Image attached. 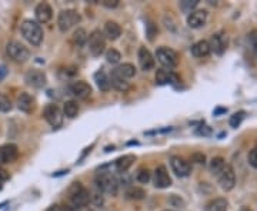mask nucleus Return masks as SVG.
Wrapping results in <instances>:
<instances>
[{"instance_id": "f257e3e1", "label": "nucleus", "mask_w": 257, "mask_h": 211, "mask_svg": "<svg viewBox=\"0 0 257 211\" xmlns=\"http://www.w3.org/2000/svg\"><path fill=\"white\" fill-rule=\"evenodd\" d=\"M96 186L102 193L115 195L117 193L119 180L112 174V171H107V165H103L96 176Z\"/></svg>"}, {"instance_id": "f03ea898", "label": "nucleus", "mask_w": 257, "mask_h": 211, "mask_svg": "<svg viewBox=\"0 0 257 211\" xmlns=\"http://www.w3.org/2000/svg\"><path fill=\"white\" fill-rule=\"evenodd\" d=\"M20 33L32 46H39L43 40V30L34 20H24L20 26Z\"/></svg>"}, {"instance_id": "7ed1b4c3", "label": "nucleus", "mask_w": 257, "mask_h": 211, "mask_svg": "<svg viewBox=\"0 0 257 211\" xmlns=\"http://www.w3.org/2000/svg\"><path fill=\"white\" fill-rule=\"evenodd\" d=\"M69 201L73 209H83L90 201V194L82 183H73L69 188Z\"/></svg>"}, {"instance_id": "20e7f679", "label": "nucleus", "mask_w": 257, "mask_h": 211, "mask_svg": "<svg viewBox=\"0 0 257 211\" xmlns=\"http://www.w3.org/2000/svg\"><path fill=\"white\" fill-rule=\"evenodd\" d=\"M80 22V15L77 13V10L74 9H66L62 10L57 17V26L60 29V32L66 33L71 27H74L77 23Z\"/></svg>"}, {"instance_id": "39448f33", "label": "nucleus", "mask_w": 257, "mask_h": 211, "mask_svg": "<svg viewBox=\"0 0 257 211\" xmlns=\"http://www.w3.org/2000/svg\"><path fill=\"white\" fill-rule=\"evenodd\" d=\"M6 51H7L9 57H10L12 60L17 62V63H24V62H27V59L30 57V51H29V49H27L26 46H23V45H22L20 42H17V40L9 42L7 46H6Z\"/></svg>"}, {"instance_id": "423d86ee", "label": "nucleus", "mask_w": 257, "mask_h": 211, "mask_svg": "<svg viewBox=\"0 0 257 211\" xmlns=\"http://www.w3.org/2000/svg\"><path fill=\"white\" fill-rule=\"evenodd\" d=\"M87 45H89V50L93 56H100L104 47H106V37L100 30H93L87 36Z\"/></svg>"}, {"instance_id": "0eeeda50", "label": "nucleus", "mask_w": 257, "mask_h": 211, "mask_svg": "<svg viewBox=\"0 0 257 211\" xmlns=\"http://www.w3.org/2000/svg\"><path fill=\"white\" fill-rule=\"evenodd\" d=\"M43 116L51 127L59 129L63 124V113L56 104H47L43 110Z\"/></svg>"}, {"instance_id": "6e6552de", "label": "nucleus", "mask_w": 257, "mask_h": 211, "mask_svg": "<svg viewBox=\"0 0 257 211\" xmlns=\"http://www.w3.org/2000/svg\"><path fill=\"white\" fill-rule=\"evenodd\" d=\"M217 180H219V184L224 191L233 190L234 184H236V176H234V171H233L232 165L226 164L224 168L217 174Z\"/></svg>"}, {"instance_id": "1a4fd4ad", "label": "nucleus", "mask_w": 257, "mask_h": 211, "mask_svg": "<svg viewBox=\"0 0 257 211\" xmlns=\"http://www.w3.org/2000/svg\"><path fill=\"white\" fill-rule=\"evenodd\" d=\"M156 57L160 62V65L167 69H173L177 66V54L174 50L169 49V47H159L156 51Z\"/></svg>"}, {"instance_id": "9d476101", "label": "nucleus", "mask_w": 257, "mask_h": 211, "mask_svg": "<svg viewBox=\"0 0 257 211\" xmlns=\"http://www.w3.org/2000/svg\"><path fill=\"white\" fill-rule=\"evenodd\" d=\"M154 187L157 188H167L171 186V179L164 165H159L153 173Z\"/></svg>"}, {"instance_id": "9b49d317", "label": "nucleus", "mask_w": 257, "mask_h": 211, "mask_svg": "<svg viewBox=\"0 0 257 211\" xmlns=\"http://www.w3.org/2000/svg\"><path fill=\"white\" fill-rule=\"evenodd\" d=\"M170 165L177 177H187L191 173V165L180 157H171Z\"/></svg>"}, {"instance_id": "f8f14e48", "label": "nucleus", "mask_w": 257, "mask_h": 211, "mask_svg": "<svg viewBox=\"0 0 257 211\" xmlns=\"http://www.w3.org/2000/svg\"><path fill=\"white\" fill-rule=\"evenodd\" d=\"M137 59H139V65L141 67V70L149 71V70L154 69V57L149 49L141 46L139 49V53H137Z\"/></svg>"}, {"instance_id": "ddd939ff", "label": "nucleus", "mask_w": 257, "mask_h": 211, "mask_svg": "<svg viewBox=\"0 0 257 211\" xmlns=\"http://www.w3.org/2000/svg\"><path fill=\"white\" fill-rule=\"evenodd\" d=\"M19 150L16 144H4L0 147V164H10L17 159Z\"/></svg>"}, {"instance_id": "4468645a", "label": "nucleus", "mask_w": 257, "mask_h": 211, "mask_svg": "<svg viewBox=\"0 0 257 211\" xmlns=\"http://www.w3.org/2000/svg\"><path fill=\"white\" fill-rule=\"evenodd\" d=\"M24 80H26V83L29 86H32L34 89H42L46 84V76L40 70H30V71L26 73Z\"/></svg>"}, {"instance_id": "2eb2a0df", "label": "nucleus", "mask_w": 257, "mask_h": 211, "mask_svg": "<svg viewBox=\"0 0 257 211\" xmlns=\"http://www.w3.org/2000/svg\"><path fill=\"white\" fill-rule=\"evenodd\" d=\"M34 16H36V20L39 23H47V22H50V19L53 17V10H51L50 4L49 3H39L36 6Z\"/></svg>"}, {"instance_id": "dca6fc26", "label": "nucleus", "mask_w": 257, "mask_h": 211, "mask_svg": "<svg viewBox=\"0 0 257 211\" xmlns=\"http://www.w3.org/2000/svg\"><path fill=\"white\" fill-rule=\"evenodd\" d=\"M70 93L77 98H87L92 94V87L86 81H74L70 86Z\"/></svg>"}, {"instance_id": "f3484780", "label": "nucleus", "mask_w": 257, "mask_h": 211, "mask_svg": "<svg viewBox=\"0 0 257 211\" xmlns=\"http://www.w3.org/2000/svg\"><path fill=\"white\" fill-rule=\"evenodd\" d=\"M209 46H210V50H213L214 53L223 54V51L227 47V37L223 33L213 34L210 42H209Z\"/></svg>"}, {"instance_id": "a211bd4d", "label": "nucleus", "mask_w": 257, "mask_h": 211, "mask_svg": "<svg viewBox=\"0 0 257 211\" xmlns=\"http://www.w3.org/2000/svg\"><path fill=\"white\" fill-rule=\"evenodd\" d=\"M207 20V12L206 10H194L187 16V24L193 29H199L205 26Z\"/></svg>"}, {"instance_id": "6ab92c4d", "label": "nucleus", "mask_w": 257, "mask_h": 211, "mask_svg": "<svg viewBox=\"0 0 257 211\" xmlns=\"http://www.w3.org/2000/svg\"><path fill=\"white\" fill-rule=\"evenodd\" d=\"M17 107L23 113H32L34 109V98L29 93H22L17 97Z\"/></svg>"}, {"instance_id": "aec40b11", "label": "nucleus", "mask_w": 257, "mask_h": 211, "mask_svg": "<svg viewBox=\"0 0 257 211\" xmlns=\"http://www.w3.org/2000/svg\"><path fill=\"white\" fill-rule=\"evenodd\" d=\"M103 34H104V37H107L109 40H116V39H119L120 34H121V27H120L116 22H112V20H110V22H107V23L104 24Z\"/></svg>"}, {"instance_id": "412c9836", "label": "nucleus", "mask_w": 257, "mask_h": 211, "mask_svg": "<svg viewBox=\"0 0 257 211\" xmlns=\"http://www.w3.org/2000/svg\"><path fill=\"white\" fill-rule=\"evenodd\" d=\"M115 73L121 77V79H132V77H135L136 76V67L132 65V63H123V65H120L119 67H116V70H115Z\"/></svg>"}, {"instance_id": "4be33fe9", "label": "nucleus", "mask_w": 257, "mask_h": 211, "mask_svg": "<svg viewBox=\"0 0 257 211\" xmlns=\"http://www.w3.org/2000/svg\"><path fill=\"white\" fill-rule=\"evenodd\" d=\"M133 163H135V156L126 154V156L120 157V159H117V160L115 162V168H116V171H119V173H126V171L133 165Z\"/></svg>"}, {"instance_id": "5701e85b", "label": "nucleus", "mask_w": 257, "mask_h": 211, "mask_svg": "<svg viewBox=\"0 0 257 211\" xmlns=\"http://www.w3.org/2000/svg\"><path fill=\"white\" fill-rule=\"evenodd\" d=\"M210 51L211 50L209 46V42H206V40H200V42H197L191 46V54L194 57H206V56L210 54Z\"/></svg>"}, {"instance_id": "b1692460", "label": "nucleus", "mask_w": 257, "mask_h": 211, "mask_svg": "<svg viewBox=\"0 0 257 211\" xmlns=\"http://www.w3.org/2000/svg\"><path fill=\"white\" fill-rule=\"evenodd\" d=\"M94 80H96V84H97V87L102 90V92H109L110 90V87H112V84H110V77L104 73V71H97L96 74H94Z\"/></svg>"}, {"instance_id": "393cba45", "label": "nucleus", "mask_w": 257, "mask_h": 211, "mask_svg": "<svg viewBox=\"0 0 257 211\" xmlns=\"http://www.w3.org/2000/svg\"><path fill=\"white\" fill-rule=\"evenodd\" d=\"M227 206L229 203L226 198H216L207 203L205 211H227Z\"/></svg>"}, {"instance_id": "a878e982", "label": "nucleus", "mask_w": 257, "mask_h": 211, "mask_svg": "<svg viewBox=\"0 0 257 211\" xmlns=\"http://www.w3.org/2000/svg\"><path fill=\"white\" fill-rule=\"evenodd\" d=\"M110 84L116 89V90H119V92H127L129 90V83L124 80V79H121L119 77L115 71L112 73V77H110Z\"/></svg>"}, {"instance_id": "bb28decb", "label": "nucleus", "mask_w": 257, "mask_h": 211, "mask_svg": "<svg viewBox=\"0 0 257 211\" xmlns=\"http://www.w3.org/2000/svg\"><path fill=\"white\" fill-rule=\"evenodd\" d=\"M77 113H79V104L76 101L70 100V101L65 103V106H63V114L65 116H68L69 118H73V117L77 116Z\"/></svg>"}, {"instance_id": "cd10ccee", "label": "nucleus", "mask_w": 257, "mask_h": 211, "mask_svg": "<svg viewBox=\"0 0 257 211\" xmlns=\"http://www.w3.org/2000/svg\"><path fill=\"white\" fill-rule=\"evenodd\" d=\"M73 42L77 47H82L87 43V33L85 29H77L74 34H73Z\"/></svg>"}, {"instance_id": "c85d7f7f", "label": "nucleus", "mask_w": 257, "mask_h": 211, "mask_svg": "<svg viewBox=\"0 0 257 211\" xmlns=\"http://www.w3.org/2000/svg\"><path fill=\"white\" fill-rule=\"evenodd\" d=\"M126 195L130 200H143L144 195H146V191L140 187H129L127 191H126Z\"/></svg>"}, {"instance_id": "c756f323", "label": "nucleus", "mask_w": 257, "mask_h": 211, "mask_svg": "<svg viewBox=\"0 0 257 211\" xmlns=\"http://www.w3.org/2000/svg\"><path fill=\"white\" fill-rule=\"evenodd\" d=\"M224 165H226L224 159H222V157H214V159L210 162V171H211L214 176H217L223 168H224Z\"/></svg>"}, {"instance_id": "7c9ffc66", "label": "nucleus", "mask_w": 257, "mask_h": 211, "mask_svg": "<svg viewBox=\"0 0 257 211\" xmlns=\"http://www.w3.org/2000/svg\"><path fill=\"white\" fill-rule=\"evenodd\" d=\"M170 73L167 70H157L156 73V83L159 86H164V84H170Z\"/></svg>"}, {"instance_id": "2f4dec72", "label": "nucleus", "mask_w": 257, "mask_h": 211, "mask_svg": "<svg viewBox=\"0 0 257 211\" xmlns=\"http://www.w3.org/2000/svg\"><path fill=\"white\" fill-rule=\"evenodd\" d=\"M121 59V54L116 49H109L106 51V60L110 63V65H117Z\"/></svg>"}, {"instance_id": "473e14b6", "label": "nucleus", "mask_w": 257, "mask_h": 211, "mask_svg": "<svg viewBox=\"0 0 257 211\" xmlns=\"http://www.w3.org/2000/svg\"><path fill=\"white\" fill-rule=\"evenodd\" d=\"M13 109L12 101L7 96H4L3 93H0V113H9Z\"/></svg>"}, {"instance_id": "72a5a7b5", "label": "nucleus", "mask_w": 257, "mask_h": 211, "mask_svg": "<svg viewBox=\"0 0 257 211\" xmlns=\"http://www.w3.org/2000/svg\"><path fill=\"white\" fill-rule=\"evenodd\" d=\"M152 179V176H150V171L147 170V168H140L139 171H137L136 174V180L139 183H141V184H147L149 181Z\"/></svg>"}, {"instance_id": "f704fd0d", "label": "nucleus", "mask_w": 257, "mask_h": 211, "mask_svg": "<svg viewBox=\"0 0 257 211\" xmlns=\"http://www.w3.org/2000/svg\"><path fill=\"white\" fill-rule=\"evenodd\" d=\"M199 4V0H183V1H180L179 3V6H180V9L183 10V12H190L191 13V10L196 7Z\"/></svg>"}, {"instance_id": "c9c22d12", "label": "nucleus", "mask_w": 257, "mask_h": 211, "mask_svg": "<svg viewBox=\"0 0 257 211\" xmlns=\"http://www.w3.org/2000/svg\"><path fill=\"white\" fill-rule=\"evenodd\" d=\"M243 118H244V112H239V113H234L232 117H230V126L232 127H239L240 123L243 121Z\"/></svg>"}, {"instance_id": "e433bc0d", "label": "nucleus", "mask_w": 257, "mask_h": 211, "mask_svg": "<svg viewBox=\"0 0 257 211\" xmlns=\"http://www.w3.org/2000/svg\"><path fill=\"white\" fill-rule=\"evenodd\" d=\"M249 45L252 47L253 54L257 57V32H252L249 34Z\"/></svg>"}, {"instance_id": "4c0bfd02", "label": "nucleus", "mask_w": 257, "mask_h": 211, "mask_svg": "<svg viewBox=\"0 0 257 211\" xmlns=\"http://www.w3.org/2000/svg\"><path fill=\"white\" fill-rule=\"evenodd\" d=\"M249 163L257 168V147H255L250 153H249Z\"/></svg>"}, {"instance_id": "58836bf2", "label": "nucleus", "mask_w": 257, "mask_h": 211, "mask_svg": "<svg viewBox=\"0 0 257 211\" xmlns=\"http://www.w3.org/2000/svg\"><path fill=\"white\" fill-rule=\"evenodd\" d=\"M104 7H109V9H115L119 6V0H103L102 3Z\"/></svg>"}, {"instance_id": "ea45409f", "label": "nucleus", "mask_w": 257, "mask_h": 211, "mask_svg": "<svg viewBox=\"0 0 257 211\" xmlns=\"http://www.w3.org/2000/svg\"><path fill=\"white\" fill-rule=\"evenodd\" d=\"M191 159H193V162L199 163V164H205V160H206L205 154H199V153H196V154H193Z\"/></svg>"}, {"instance_id": "a19ab883", "label": "nucleus", "mask_w": 257, "mask_h": 211, "mask_svg": "<svg viewBox=\"0 0 257 211\" xmlns=\"http://www.w3.org/2000/svg\"><path fill=\"white\" fill-rule=\"evenodd\" d=\"M90 200H93V203L94 204H103V197L100 193H96V194H93V195H90Z\"/></svg>"}, {"instance_id": "79ce46f5", "label": "nucleus", "mask_w": 257, "mask_h": 211, "mask_svg": "<svg viewBox=\"0 0 257 211\" xmlns=\"http://www.w3.org/2000/svg\"><path fill=\"white\" fill-rule=\"evenodd\" d=\"M7 179H9V173H7L6 170L0 168V183L6 181V180H7Z\"/></svg>"}, {"instance_id": "37998d69", "label": "nucleus", "mask_w": 257, "mask_h": 211, "mask_svg": "<svg viewBox=\"0 0 257 211\" xmlns=\"http://www.w3.org/2000/svg\"><path fill=\"white\" fill-rule=\"evenodd\" d=\"M6 74H7V69H6V66L0 65V80H3V79L6 77Z\"/></svg>"}, {"instance_id": "c03bdc74", "label": "nucleus", "mask_w": 257, "mask_h": 211, "mask_svg": "<svg viewBox=\"0 0 257 211\" xmlns=\"http://www.w3.org/2000/svg\"><path fill=\"white\" fill-rule=\"evenodd\" d=\"M46 211H63V210H62V207H60V206L54 204V206H50V207H49V209H47Z\"/></svg>"}, {"instance_id": "a18cd8bd", "label": "nucleus", "mask_w": 257, "mask_h": 211, "mask_svg": "<svg viewBox=\"0 0 257 211\" xmlns=\"http://www.w3.org/2000/svg\"><path fill=\"white\" fill-rule=\"evenodd\" d=\"M227 112V109H217L216 112H214V114H220V113H226Z\"/></svg>"}, {"instance_id": "49530a36", "label": "nucleus", "mask_w": 257, "mask_h": 211, "mask_svg": "<svg viewBox=\"0 0 257 211\" xmlns=\"http://www.w3.org/2000/svg\"><path fill=\"white\" fill-rule=\"evenodd\" d=\"M240 211H252V210H250L249 207H241V209H240Z\"/></svg>"}, {"instance_id": "de8ad7c7", "label": "nucleus", "mask_w": 257, "mask_h": 211, "mask_svg": "<svg viewBox=\"0 0 257 211\" xmlns=\"http://www.w3.org/2000/svg\"><path fill=\"white\" fill-rule=\"evenodd\" d=\"M0 190H1V183H0Z\"/></svg>"}, {"instance_id": "09e8293b", "label": "nucleus", "mask_w": 257, "mask_h": 211, "mask_svg": "<svg viewBox=\"0 0 257 211\" xmlns=\"http://www.w3.org/2000/svg\"><path fill=\"white\" fill-rule=\"evenodd\" d=\"M167 211H169V210H167Z\"/></svg>"}]
</instances>
